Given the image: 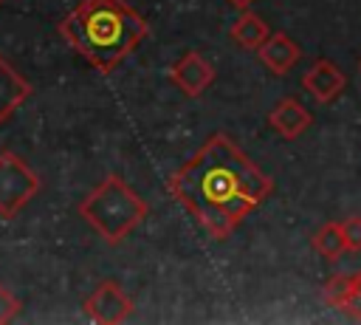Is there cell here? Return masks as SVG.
I'll return each instance as SVG.
<instances>
[{"label": "cell", "instance_id": "obj_1", "mask_svg": "<svg viewBox=\"0 0 361 325\" xmlns=\"http://www.w3.org/2000/svg\"><path fill=\"white\" fill-rule=\"evenodd\" d=\"M166 187L214 240H226L251 209L268 201L274 178L265 175L231 136L212 133L200 150L169 175Z\"/></svg>", "mask_w": 361, "mask_h": 325}, {"label": "cell", "instance_id": "obj_2", "mask_svg": "<svg viewBox=\"0 0 361 325\" xmlns=\"http://www.w3.org/2000/svg\"><path fill=\"white\" fill-rule=\"evenodd\" d=\"M147 20L124 0H82L59 34L102 73H110L147 37Z\"/></svg>", "mask_w": 361, "mask_h": 325}, {"label": "cell", "instance_id": "obj_3", "mask_svg": "<svg viewBox=\"0 0 361 325\" xmlns=\"http://www.w3.org/2000/svg\"><path fill=\"white\" fill-rule=\"evenodd\" d=\"M147 201L118 175H104L82 201L79 215L82 220L104 240V243H121L144 218H147Z\"/></svg>", "mask_w": 361, "mask_h": 325}, {"label": "cell", "instance_id": "obj_4", "mask_svg": "<svg viewBox=\"0 0 361 325\" xmlns=\"http://www.w3.org/2000/svg\"><path fill=\"white\" fill-rule=\"evenodd\" d=\"M39 192V175L14 150L0 153V218L11 220Z\"/></svg>", "mask_w": 361, "mask_h": 325}, {"label": "cell", "instance_id": "obj_5", "mask_svg": "<svg viewBox=\"0 0 361 325\" xmlns=\"http://www.w3.org/2000/svg\"><path fill=\"white\" fill-rule=\"evenodd\" d=\"M85 317L99 325H118L133 314V300L118 280H102L82 305Z\"/></svg>", "mask_w": 361, "mask_h": 325}, {"label": "cell", "instance_id": "obj_6", "mask_svg": "<svg viewBox=\"0 0 361 325\" xmlns=\"http://www.w3.org/2000/svg\"><path fill=\"white\" fill-rule=\"evenodd\" d=\"M347 85V76L341 73V68L327 59V57H319L305 73H302V90H307L319 105H330L341 96Z\"/></svg>", "mask_w": 361, "mask_h": 325}, {"label": "cell", "instance_id": "obj_7", "mask_svg": "<svg viewBox=\"0 0 361 325\" xmlns=\"http://www.w3.org/2000/svg\"><path fill=\"white\" fill-rule=\"evenodd\" d=\"M169 79L186 93V96H200L212 82H214V65L197 54V51H186L180 54L172 68H169Z\"/></svg>", "mask_w": 361, "mask_h": 325}, {"label": "cell", "instance_id": "obj_8", "mask_svg": "<svg viewBox=\"0 0 361 325\" xmlns=\"http://www.w3.org/2000/svg\"><path fill=\"white\" fill-rule=\"evenodd\" d=\"M268 124H271V130H276L282 138L293 141V138H299V136L313 124V116H310V110H307L299 99L282 96V99L268 110Z\"/></svg>", "mask_w": 361, "mask_h": 325}, {"label": "cell", "instance_id": "obj_9", "mask_svg": "<svg viewBox=\"0 0 361 325\" xmlns=\"http://www.w3.org/2000/svg\"><path fill=\"white\" fill-rule=\"evenodd\" d=\"M257 57H259V62H262L271 73L285 76L288 71H293V65L299 62L302 51H299V45H296L285 31H271L268 40L257 48Z\"/></svg>", "mask_w": 361, "mask_h": 325}, {"label": "cell", "instance_id": "obj_10", "mask_svg": "<svg viewBox=\"0 0 361 325\" xmlns=\"http://www.w3.org/2000/svg\"><path fill=\"white\" fill-rule=\"evenodd\" d=\"M31 96V85L25 76H20L6 57H0V124Z\"/></svg>", "mask_w": 361, "mask_h": 325}, {"label": "cell", "instance_id": "obj_11", "mask_svg": "<svg viewBox=\"0 0 361 325\" xmlns=\"http://www.w3.org/2000/svg\"><path fill=\"white\" fill-rule=\"evenodd\" d=\"M228 34H231V40H234L240 48L257 51V48L268 40L271 28L265 25V20H262L259 14H254V11H248V8H243V11H240V17L231 23Z\"/></svg>", "mask_w": 361, "mask_h": 325}, {"label": "cell", "instance_id": "obj_12", "mask_svg": "<svg viewBox=\"0 0 361 325\" xmlns=\"http://www.w3.org/2000/svg\"><path fill=\"white\" fill-rule=\"evenodd\" d=\"M310 246H313V252H316L319 257H324V260H338L344 252H350L341 220H327V223H322V226L313 232Z\"/></svg>", "mask_w": 361, "mask_h": 325}, {"label": "cell", "instance_id": "obj_13", "mask_svg": "<svg viewBox=\"0 0 361 325\" xmlns=\"http://www.w3.org/2000/svg\"><path fill=\"white\" fill-rule=\"evenodd\" d=\"M355 285H358V274H333L327 277V283L322 285V297L330 308H338L344 311L347 302L353 300L355 294Z\"/></svg>", "mask_w": 361, "mask_h": 325}, {"label": "cell", "instance_id": "obj_14", "mask_svg": "<svg viewBox=\"0 0 361 325\" xmlns=\"http://www.w3.org/2000/svg\"><path fill=\"white\" fill-rule=\"evenodd\" d=\"M20 308H23L20 300L0 283V325H3V322H11V319L20 314Z\"/></svg>", "mask_w": 361, "mask_h": 325}, {"label": "cell", "instance_id": "obj_15", "mask_svg": "<svg viewBox=\"0 0 361 325\" xmlns=\"http://www.w3.org/2000/svg\"><path fill=\"white\" fill-rule=\"evenodd\" d=\"M341 226H344L350 252H361V215H350V218H344Z\"/></svg>", "mask_w": 361, "mask_h": 325}, {"label": "cell", "instance_id": "obj_16", "mask_svg": "<svg viewBox=\"0 0 361 325\" xmlns=\"http://www.w3.org/2000/svg\"><path fill=\"white\" fill-rule=\"evenodd\" d=\"M355 274H358V285H355V294H353V300L347 302L344 314H347V317H353V319H361V268H358Z\"/></svg>", "mask_w": 361, "mask_h": 325}, {"label": "cell", "instance_id": "obj_17", "mask_svg": "<svg viewBox=\"0 0 361 325\" xmlns=\"http://www.w3.org/2000/svg\"><path fill=\"white\" fill-rule=\"evenodd\" d=\"M226 3H228V6H234L237 11H243V8H248V6H251V3H257V0H226Z\"/></svg>", "mask_w": 361, "mask_h": 325}, {"label": "cell", "instance_id": "obj_18", "mask_svg": "<svg viewBox=\"0 0 361 325\" xmlns=\"http://www.w3.org/2000/svg\"><path fill=\"white\" fill-rule=\"evenodd\" d=\"M3 3H6V0H0V6H3Z\"/></svg>", "mask_w": 361, "mask_h": 325}, {"label": "cell", "instance_id": "obj_19", "mask_svg": "<svg viewBox=\"0 0 361 325\" xmlns=\"http://www.w3.org/2000/svg\"><path fill=\"white\" fill-rule=\"evenodd\" d=\"M358 68H361V62H358Z\"/></svg>", "mask_w": 361, "mask_h": 325}]
</instances>
